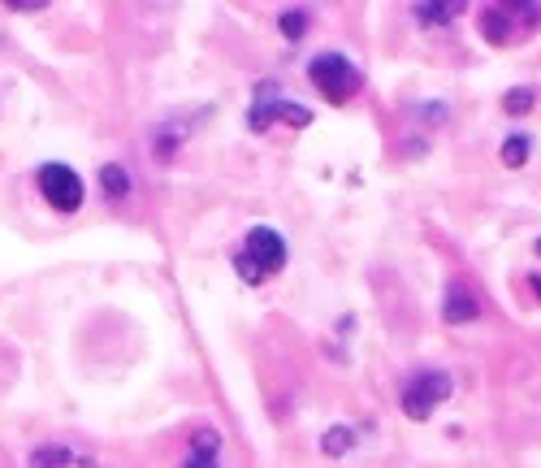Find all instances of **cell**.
I'll use <instances>...</instances> for the list:
<instances>
[{
  "instance_id": "14",
  "label": "cell",
  "mask_w": 541,
  "mask_h": 468,
  "mask_svg": "<svg viewBox=\"0 0 541 468\" xmlns=\"http://www.w3.org/2000/svg\"><path fill=\"white\" fill-rule=\"evenodd\" d=\"M182 135H187V126H169L165 135H156V161H169L182 148Z\"/></svg>"
},
{
  "instance_id": "11",
  "label": "cell",
  "mask_w": 541,
  "mask_h": 468,
  "mask_svg": "<svg viewBox=\"0 0 541 468\" xmlns=\"http://www.w3.org/2000/svg\"><path fill=\"white\" fill-rule=\"evenodd\" d=\"M416 18L438 26V22H455L459 18V5H446V0H425V5H416Z\"/></svg>"
},
{
  "instance_id": "8",
  "label": "cell",
  "mask_w": 541,
  "mask_h": 468,
  "mask_svg": "<svg viewBox=\"0 0 541 468\" xmlns=\"http://www.w3.org/2000/svg\"><path fill=\"white\" fill-rule=\"evenodd\" d=\"M481 35L494 39V44H507V39H511V13H507V9L481 13Z\"/></svg>"
},
{
  "instance_id": "6",
  "label": "cell",
  "mask_w": 541,
  "mask_h": 468,
  "mask_svg": "<svg viewBox=\"0 0 541 468\" xmlns=\"http://www.w3.org/2000/svg\"><path fill=\"white\" fill-rule=\"evenodd\" d=\"M446 321H455V325H468V321H477L481 317V308H477V299H472L464 286L451 282V291H446Z\"/></svg>"
},
{
  "instance_id": "7",
  "label": "cell",
  "mask_w": 541,
  "mask_h": 468,
  "mask_svg": "<svg viewBox=\"0 0 541 468\" xmlns=\"http://www.w3.org/2000/svg\"><path fill=\"white\" fill-rule=\"evenodd\" d=\"M26 464L31 468H74L78 455L70 447H39V451L26 455Z\"/></svg>"
},
{
  "instance_id": "15",
  "label": "cell",
  "mask_w": 541,
  "mask_h": 468,
  "mask_svg": "<svg viewBox=\"0 0 541 468\" xmlns=\"http://www.w3.org/2000/svg\"><path fill=\"white\" fill-rule=\"evenodd\" d=\"M277 26H282V35L290 39V44H295V39H303V31H308V13H303V9H290V13H282V18H277Z\"/></svg>"
},
{
  "instance_id": "2",
  "label": "cell",
  "mask_w": 541,
  "mask_h": 468,
  "mask_svg": "<svg viewBox=\"0 0 541 468\" xmlns=\"http://www.w3.org/2000/svg\"><path fill=\"white\" fill-rule=\"evenodd\" d=\"M308 78L316 83V91L329 100V104H347L355 91L364 87V74L360 65L347 61L342 52H321V57H312L308 65Z\"/></svg>"
},
{
  "instance_id": "17",
  "label": "cell",
  "mask_w": 541,
  "mask_h": 468,
  "mask_svg": "<svg viewBox=\"0 0 541 468\" xmlns=\"http://www.w3.org/2000/svg\"><path fill=\"white\" fill-rule=\"evenodd\" d=\"M182 468H217V451L213 447H191V455H187V464Z\"/></svg>"
},
{
  "instance_id": "13",
  "label": "cell",
  "mask_w": 541,
  "mask_h": 468,
  "mask_svg": "<svg viewBox=\"0 0 541 468\" xmlns=\"http://www.w3.org/2000/svg\"><path fill=\"white\" fill-rule=\"evenodd\" d=\"M533 104H537V96H533V87H511L507 96H503V109L507 113H533Z\"/></svg>"
},
{
  "instance_id": "20",
  "label": "cell",
  "mask_w": 541,
  "mask_h": 468,
  "mask_svg": "<svg viewBox=\"0 0 541 468\" xmlns=\"http://www.w3.org/2000/svg\"><path fill=\"white\" fill-rule=\"evenodd\" d=\"M537 252H541V239H537Z\"/></svg>"
},
{
  "instance_id": "16",
  "label": "cell",
  "mask_w": 541,
  "mask_h": 468,
  "mask_svg": "<svg viewBox=\"0 0 541 468\" xmlns=\"http://www.w3.org/2000/svg\"><path fill=\"white\" fill-rule=\"evenodd\" d=\"M277 117H282V122H290L295 130H303L312 122V109H303V104H295V100H282L277 104Z\"/></svg>"
},
{
  "instance_id": "19",
  "label": "cell",
  "mask_w": 541,
  "mask_h": 468,
  "mask_svg": "<svg viewBox=\"0 0 541 468\" xmlns=\"http://www.w3.org/2000/svg\"><path fill=\"white\" fill-rule=\"evenodd\" d=\"M529 282H533V295L541 299V278H529Z\"/></svg>"
},
{
  "instance_id": "18",
  "label": "cell",
  "mask_w": 541,
  "mask_h": 468,
  "mask_svg": "<svg viewBox=\"0 0 541 468\" xmlns=\"http://www.w3.org/2000/svg\"><path fill=\"white\" fill-rule=\"evenodd\" d=\"M191 447H221V434H217V429H195V434H191Z\"/></svg>"
},
{
  "instance_id": "5",
  "label": "cell",
  "mask_w": 541,
  "mask_h": 468,
  "mask_svg": "<svg viewBox=\"0 0 541 468\" xmlns=\"http://www.w3.org/2000/svg\"><path fill=\"white\" fill-rule=\"evenodd\" d=\"M277 83H260L256 87V104H252V113H247V126L252 130H269L277 122Z\"/></svg>"
},
{
  "instance_id": "10",
  "label": "cell",
  "mask_w": 541,
  "mask_h": 468,
  "mask_svg": "<svg viewBox=\"0 0 541 468\" xmlns=\"http://www.w3.org/2000/svg\"><path fill=\"white\" fill-rule=\"evenodd\" d=\"M529 152H533V139L529 135H507L503 139V165L507 169H520L524 161H529Z\"/></svg>"
},
{
  "instance_id": "4",
  "label": "cell",
  "mask_w": 541,
  "mask_h": 468,
  "mask_svg": "<svg viewBox=\"0 0 541 468\" xmlns=\"http://www.w3.org/2000/svg\"><path fill=\"white\" fill-rule=\"evenodd\" d=\"M451 373H438V369H425V373H416L412 382L403 386V412L412 416V421H429L433 408H438L442 399H451Z\"/></svg>"
},
{
  "instance_id": "1",
  "label": "cell",
  "mask_w": 541,
  "mask_h": 468,
  "mask_svg": "<svg viewBox=\"0 0 541 468\" xmlns=\"http://www.w3.org/2000/svg\"><path fill=\"white\" fill-rule=\"evenodd\" d=\"M234 269H239V278L247 286H260L269 273L286 269V239L273 226H252L243 247L234 252Z\"/></svg>"
},
{
  "instance_id": "9",
  "label": "cell",
  "mask_w": 541,
  "mask_h": 468,
  "mask_svg": "<svg viewBox=\"0 0 541 468\" xmlns=\"http://www.w3.org/2000/svg\"><path fill=\"white\" fill-rule=\"evenodd\" d=\"M100 187H104V195H113V200H126L130 195L126 165H100Z\"/></svg>"
},
{
  "instance_id": "12",
  "label": "cell",
  "mask_w": 541,
  "mask_h": 468,
  "mask_svg": "<svg viewBox=\"0 0 541 468\" xmlns=\"http://www.w3.org/2000/svg\"><path fill=\"white\" fill-rule=\"evenodd\" d=\"M351 442H355V434L347 425H334V429H325V438H321V451L329 455V460H338L342 451H351Z\"/></svg>"
},
{
  "instance_id": "3",
  "label": "cell",
  "mask_w": 541,
  "mask_h": 468,
  "mask_svg": "<svg viewBox=\"0 0 541 468\" xmlns=\"http://www.w3.org/2000/svg\"><path fill=\"white\" fill-rule=\"evenodd\" d=\"M35 187L48 200L52 213H78V208H83V178H78L70 165H61V161L39 165L35 169Z\"/></svg>"
}]
</instances>
